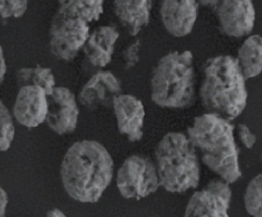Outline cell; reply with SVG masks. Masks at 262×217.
<instances>
[{"label": "cell", "instance_id": "3957f363", "mask_svg": "<svg viewBox=\"0 0 262 217\" xmlns=\"http://www.w3.org/2000/svg\"><path fill=\"white\" fill-rule=\"evenodd\" d=\"M246 80L237 58L220 55L208 60L200 89L203 107L229 121L235 119L247 104Z\"/></svg>", "mask_w": 262, "mask_h": 217}, {"label": "cell", "instance_id": "ac0fdd59", "mask_svg": "<svg viewBox=\"0 0 262 217\" xmlns=\"http://www.w3.org/2000/svg\"><path fill=\"white\" fill-rule=\"evenodd\" d=\"M105 0H57L58 10L82 18L89 23L98 21L104 12Z\"/></svg>", "mask_w": 262, "mask_h": 217}, {"label": "cell", "instance_id": "52a82bcc", "mask_svg": "<svg viewBox=\"0 0 262 217\" xmlns=\"http://www.w3.org/2000/svg\"><path fill=\"white\" fill-rule=\"evenodd\" d=\"M160 186L157 167L146 157L132 155L118 169L117 187L127 199L146 198L155 193Z\"/></svg>", "mask_w": 262, "mask_h": 217}, {"label": "cell", "instance_id": "603a6c76", "mask_svg": "<svg viewBox=\"0 0 262 217\" xmlns=\"http://www.w3.org/2000/svg\"><path fill=\"white\" fill-rule=\"evenodd\" d=\"M140 50V44L138 41L132 43L124 50V54H123V59H124L126 68H131L137 64L139 61Z\"/></svg>", "mask_w": 262, "mask_h": 217}, {"label": "cell", "instance_id": "9a60e30c", "mask_svg": "<svg viewBox=\"0 0 262 217\" xmlns=\"http://www.w3.org/2000/svg\"><path fill=\"white\" fill-rule=\"evenodd\" d=\"M119 32L112 26L97 28L90 34L84 44L86 58L94 67H104L112 61Z\"/></svg>", "mask_w": 262, "mask_h": 217}, {"label": "cell", "instance_id": "d4e9b609", "mask_svg": "<svg viewBox=\"0 0 262 217\" xmlns=\"http://www.w3.org/2000/svg\"><path fill=\"white\" fill-rule=\"evenodd\" d=\"M8 204V196L6 192L0 187V217L6 214V207Z\"/></svg>", "mask_w": 262, "mask_h": 217}, {"label": "cell", "instance_id": "5bb4252c", "mask_svg": "<svg viewBox=\"0 0 262 217\" xmlns=\"http://www.w3.org/2000/svg\"><path fill=\"white\" fill-rule=\"evenodd\" d=\"M121 92V84L113 74L100 71L94 75L81 89L79 101L89 109L108 107Z\"/></svg>", "mask_w": 262, "mask_h": 217}, {"label": "cell", "instance_id": "277c9868", "mask_svg": "<svg viewBox=\"0 0 262 217\" xmlns=\"http://www.w3.org/2000/svg\"><path fill=\"white\" fill-rule=\"evenodd\" d=\"M155 156L160 184L166 191L183 194L196 188L200 164L189 137L180 132L166 134L156 147Z\"/></svg>", "mask_w": 262, "mask_h": 217}, {"label": "cell", "instance_id": "484cf974", "mask_svg": "<svg viewBox=\"0 0 262 217\" xmlns=\"http://www.w3.org/2000/svg\"><path fill=\"white\" fill-rule=\"evenodd\" d=\"M6 73V60H5L4 53L3 49L0 46V86L4 81L5 75Z\"/></svg>", "mask_w": 262, "mask_h": 217}, {"label": "cell", "instance_id": "7a4b0ae2", "mask_svg": "<svg viewBox=\"0 0 262 217\" xmlns=\"http://www.w3.org/2000/svg\"><path fill=\"white\" fill-rule=\"evenodd\" d=\"M235 126L215 113L195 117L188 128V137L201 154L205 165L229 184L241 177Z\"/></svg>", "mask_w": 262, "mask_h": 217}, {"label": "cell", "instance_id": "2e32d148", "mask_svg": "<svg viewBox=\"0 0 262 217\" xmlns=\"http://www.w3.org/2000/svg\"><path fill=\"white\" fill-rule=\"evenodd\" d=\"M152 6V0H114L118 20L132 36L149 24Z\"/></svg>", "mask_w": 262, "mask_h": 217}, {"label": "cell", "instance_id": "e0dca14e", "mask_svg": "<svg viewBox=\"0 0 262 217\" xmlns=\"http://www.w3.org/2000/svg\"><path fill=\"white\" fill-rule=\"evenodd\" d=\"M240 68L246 79L258 76L262 72V37H248L238 52Z\"/></svg>", "mask_w": 262, "mask_h": 217}, {"label": "cell", "instance_id": "9c48e42d", "mask_svg": "<svg viewBox=\"0 0 262 217\" xmlns=\"http://www.w3.org/2000/svg\"><path fill=\"white\" fill-rule=\"evenodd\" d=\"M215 9L219 24L226 35L242 38L252 32L256 19L252 0H221Z\"/></svg>", "mask_w": 262, "mask_h": 217}, {"label": "cell", "instance_id": "6da1fadb", "mask_svg": "<svg viewBox=\"0 0 262 217\" xmlns=\"http://www.w3.org/2000/svg\"><path fill=\"white\" fill-rule=\"evenodd\" d=\"M114 161L101 143L77 141L64 155L61 177L66 193L75 201L93 204L99 201L113 178Z\"/></svg>", "mask_w": 262, "mask_h": 217}, {"label": "cell", "instance_id": "44dd1931", "mask_svg": "<svg viewBox=\"0 0 262 217\" xmlns=\"http://www.w3.org/2000/svg\"><path fill=\"white\" fill-rule=\"evenodd\" d=\"M15 137V126L12 115L3 101H0V152L10 148Z\"/></svg>", "mask_w": 262, "mask_h": 217}, {"label": "cell", "instance_id": "4316f807", "mask_svg": "<svg viewBox=\"0 0 262 217\" xmlns=\"http://www.w3.org/2000/svg\"><path fill=\"white\" fill-rule=\"evenodd\" d=\"M221 0H197L199 4L206 7L216 8Z\"/></svg>", "mask_w": 262, "mask_h": 217}, {"label": "cell", "instance_id": "30bf717a", "mask_svg": "<svg viewBox=\"0 0 262 217\" xmlns=\"http://www.w3.org/2000/svg\"><path fill=\"white\" fill-rule=\"evenodd\" d=\"M47 100L46 121L49 128L58 135L74 132L78 124L79 109L73 93L66 87H55Z\"/></svg>", "mask_w": 262, "mask_h": 217}, {"label": "cell", "instance_id": "7402d4cb", "mask_svg": "<svg viewBox=\"0 0 262 217\" xmlns=\"http://www.w3.org/2000/svg\"><path fill=\"white\" fill-rule=\"evenodd\" d=\"M29 0H0V17L21 18L27 10Z\"/></svg>", "mask_w": 262, "mask_h": 217}, {"label": "cell", "instance_id": "cb8c5ba5", "mask_svg": "<svg viewBox=\"0 0 262 217\" xmlns=\"http://www.w3.org/2000/svg\"><path fill=\"white\" fill-rule=\"evenodd\" d=\"M238 135L243 146L247 149H252L256 143V136L251 132L246 125L240 123L238 126Z\"/></svg>", "mask_w": 262, "mask_h": 217}, {"label": "cell", "instance_id": "8fae6325", "mask_svg": "<svg viewBox=\"0 0 262 217\" xmlns=\"http://www.w3.org/2000/svg\"><path fill=\"white\" fill-rule=\"evenodd\" d=\"M198 6L197 0H163L160 16L165 29L177 38L190 34L196 22Z\"/></svg>", "mask_w": 262, "mask_h": 217}, {"label": "cell", "instance_id": "f1b7e54d", "mask_svg": "<svg viewBox=\"0 0 262 217\" xmlns=\"http://www.w3.org/2000/svg\"><path fill=\"white\" fill-rule=\"evenodd\" d=\"M261 164H262V155H261Z\"/></svg>", "mask_w": 262, "mask_h": 217}, {"label": "cell", "instance_id": "ba28073f", "mask_svg": "<svg viewBox=\"0 0 262 217\" xmlns=\"http://www.w3.org/2000/svg\"><path fill=\"white\" fill-rule=\"evenodd\" d=\"M232 190L224 180L211 181L206 188L195 192L186 206L185 216L227 217Z\"/></svg>", "mask_w": 262, "mask_h": 217}, {"label": "cell", "instance_id": "d6986e66", "mask_svg": "<svg viewBox=\"0 0 262 217\" xmlns=\"http://www.w3.org/2000/svg\"><path fill=\"white\" fill-rule=\"evenodd\" d=\"M16 80L18 87L38 86L46 91L47 96L52 94L55 87V76L52 70L39 65L20 69L17 72Z\"/></svg>", "mask_w": 262, "mask_h": 217}, {"label": "cell", "instance_id": "7c38bea8", "mask_svg": "<svg viewBox=\"0 0 262 217\" xmlns=\"http://www.w3.org/2000/svg\"><path fill=\"white\" fill-rule=\"evenodd\" d=\"M48 111L47 94L38 86L20 87L14 105V116L27 128H35L46 121Z\"/></svg>", "mask_w": 262, "mask_h": 217}, {"label": "cell", "instance_id": "83f0119b", "mask_svg": "<svg viewBox=\"0 0 262 217\" xmlns=\"http://www.w3.org/2000/svg\"><path fill=\"white\" fill-rule=\"evenodd\" d=\"M47 216L49 217H63L66 216V215L61 211V210H58V209H53V210H50V211L48 212Z\"/></svg>", "mask_w": 262, "mask_h": 217}, {"label": "cell", "instance_id": "8992f818", "mask_svg": "<svg viewBox=\"0 0 262 217\" xmlns=\"http://www.w3.org/2000/svg\"><path fill=\"white\" fill-rule=\"evenodd\" d=\"M89 35L88 21L58 10L49 28L51 52L63 61H72L84 47Z\"/></svg>", "mask_w": 262, "mask_h": 217}, {"label": "cell", "instance_id": "5b68a950", "mask_svg": "<svg viewBox=\"0 0 262 217\" xmlns=\"http://www.w3.org/2000/svg\"><path fill=\"white\" fill-rule=\"evenodd\" d=\"M195 96L193 55L190 51L173 52L157 63L151 79V98L163 108L183 109L192 105Z\"/></svg>", "mask_w": 262, "mask_h": 217}, {"label": "cell", "instance_id": "4fadbf2b", "mask_svg": "<svg viewBox=\"0 0 262 217\" xmlns=\"http://www.w3.org/2000/svg\"><path fill=\"white\" fill-rule=\"evenodd\" d=\"M112 105L120 133L132 142L140 141L145 118L143 103L136 97L119 94L114 99Z\"/></svg>", "mask_w": 262, "mask_h": 217}, {"label": "cell", "instance_id": "ffe728a7", "mask_svg": "<svg viewBox=\"0 0 262 217\" xmlns=\"http://www.w3.org/2000/svg\"><path fill=\"white\" fill-rule=\"evenodd\" d=\"M244 205L251 216L262 217V174L257 175L248 184Z\"/></svg>", "mask_w": 262, "mask_h": 217}]
</instances>
